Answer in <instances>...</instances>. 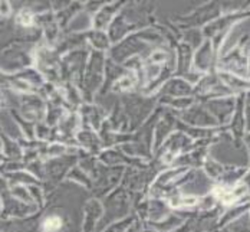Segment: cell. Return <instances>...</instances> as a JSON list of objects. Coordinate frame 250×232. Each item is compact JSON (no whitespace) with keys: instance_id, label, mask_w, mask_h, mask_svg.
I'll list each match as a JSON object with an SVG mask.
<instances>
[{"instance_id":"cell-1","label":"cell","mask_w":250,"mask_h":232,"mask_svg":"<svg viewBox=\"0 0 250 232\" xmlns=\"http://www.w3.org/2000/svg\"><path fill=\"white\" fill-rule=\"evenodd\" d=\"M59 227H61V221H59L58 218H49V219L45 222V231L46 232L56 231Z\"/></svg>"}]
</instances>
